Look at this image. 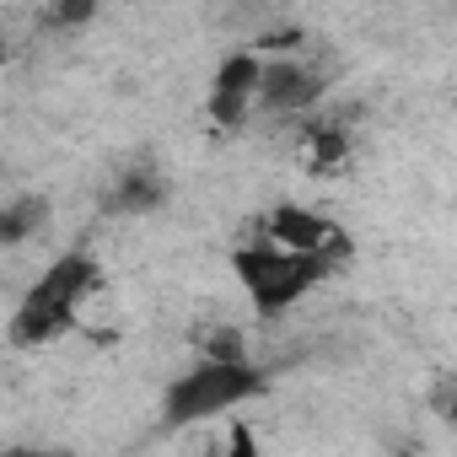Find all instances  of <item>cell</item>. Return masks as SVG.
<instances>
[{"instance_id": "cell-1", "label": "cell", "mask_w": 457, "mask_h": 457, "mask_svg": "<svg viewBox=\"0 0 457 457\" xmlns=\"http://www.w3.org/2000/svg\"><path fill=\"white\" fill-rule=\"evenodd\" d=\"M103 296V259L87 248H71L60 259H49L38 270V280L22 291V302L12 307V345L17 350H44L65 334H76L92 312V302Z\"/></svg>"}, {"instance_id": "cell-2", "label": "cell", "mask_w": 457, "mask_h": 457, "mask_svg": "<svg viewBox=\"0 0 457 457\" xmlns=\"http://www.w3.org/2000/svg\"><path fill=\"white\" fill-rule=\"evenodd\" d=\"M270 393V371L259 361H194L162 387V425L167 430H199L210 420H226L232 409Z\"/></svg>"}, {"instance_id": "cell-3", "label": "cell", "mask_w": 457, "mask_h": 457, "mask_svg": "<svg viewBox=\"0 0 457 457\" xmlns=\"http://www.w3.org/2000/svg\"><path fill=\"white\" fill-rule=\"evenodd\" d=\"M232 275H237V286H243V296L253 302V312L259 318H286V312H296L323 280H334V270H323L318 259H302V253H286V248H275V243H243L237 253H232Z\"/></svg>"}, {"instance_id": "cell-4", "label": "cell", "mask_w": 457, "mask_h": 457, "mask_svg": "<svg viewBox=\"0 0 457 457\" xmlns=\"http://www.w3.org/2000/svg\"><path fill=\"white\" fill-rule=\"evenodd\" d=\"M264 243H275V248H286V253H302V259H318L323 270H345L350 264V253H355V237L345 232V226L334 220V215H323V210H312V204H296V199H280L270 215H264V232H259Z\"/></svg>"}, {"instance_id": "cell-5", "label": "cell", "mask_w": 457, "mask_h": 457, "mask_svg": "<svg viewBox=\"0 0 457 457\" xmlns=\"http://www.w3.org/2000/svg\"><path fill=\"white\" fill-rule=\"evenodd\" d=\"M328 97V71L312 54H280L264 60V92H259V119H312Z\"/></svg>"}, {"instance_id": "cell-6", "label": "cell", "mask_w": 457, "mask_h": 457, "mask_svg": "<svg viewBox=\"0 0 457 457\" xmlns=\"http://www.w3.org/2000/svg\"><path fill=\"white\" fill-rule=\"evenodd\" d=\"M259 92H264V54L259 49H232L204 92V113L215 119V129H248L259 119Z\"/></svg>"}, {"instance_id": "cell-7", "label": "cell", "mask_w": 457, "mask_h": 457, "mask_svg": "<svg viewBox=\"0 0 457 457\" xmlns=\"http://www.w3.org/2000/svg\"><path fill=\"white\" fill-rule=\"evenodd\" d=\"M302 156H307V167L318 172V178H334V172H345V162H350V129L339 124V119H307L302 124Z\"/></svg>"}, {"instance_id": "cell-8", "label": "cell", "mask_w": 457, "mask_h": 457, "mask_svg": "<svg viewBox=\"0 0 457 457\" xmlns=\"http://www.w3.org/2000/svg\"><path fill=\"white\" fill-rule=\"evenodd\" d=\"M49 226V199L44 194H17L6 204V215H0V243L6 248H22L33 232H44Z\"/></svg>"}, {"instance_id": "cell-9", "label": "cell", "mask_w": 457, "mask_h": 457, "mask_svg": "<svg viewBox=\"0 0 457 457\" xmlns=\"http://www.w3.org/2000/svg\"><path fill=\"white\" fill-rule=\"evenodd\" d=\"M199 355H204V361H253L248 345H243V328H232V323H215V328L204 334Z\"/></svg>"}, {"instance_id": "cell-10", "label": "cell", "mask_w": 457, "mask_h": 457, "mask_svg": "<svg viewBox=\"0 0 457 457\" xmlns=\"http://www.w3.org/2000/svg\"><path fill=\"white\" fill-rule=\"evenodd\" d=\"M156 199H162V188L145 172H124L119 178V194H113V210H151Z\"/></svg>"}, {"instance_id": "cell-11", "label": "cell", "mask_w": 457, "mask_h": 457, "mask_svg": "<svg viewBox=\"0 0 457 457\" xmlns=\"http://www.w3.org/2000/svg\"><path fill=\"white\" fill-rule=\"evenodd\" d=\"M92 17H97V6L71 0V6H44V12H38V28H87Z\"/></svg>"}, {"instance_id": "cell-12", "label": "cell", "mask_w": 457, "mask_h": 457, "mask_svg": "<svg viewBox=\"0 0 457 457\" xmlns=\"http://www.w3.org/2000/svg\"><path fill=\"white\" fill-rule=\"evenodd\" d=\"M226 457H264L259 430H253L248 420H232V425H226Z\"/></svg>"}, {"instance_id": "cell-13", "label": "cell", "mask_w": 457, "mask_h": 457, "mask_svg": "<svg viewBox=\"0 0 457 457\" xmlns=\"http://www.w3.org/2000/svg\"><path fill=\"white\" fill-rule=\"evenodd\" d=\"M430 414H436L446 430H457V382H452V377H441V382L430 387Z\"/></svg>"}, {"instance_id": "cell-14", "label": "cell", "mask_w": 457, "mask_h": 457, "mask_svg": "<svg viewBox=\"0 0 457 457\" xmlns=\"http://www.w3.org/2000/svg\"><path fill=\"white\" fill-rule=\"evenodd\" d=\"M183 457H226V436H220V441H215V436H204V441H199V446H188Z\"/></svg>"}, {"instance_id": "cell-15", "label": "cell", "mask_w": 457, "mask_h": 457, "mask_svg": "<svg viewBox=\"0 0 457 457\" xmlns=\"http://www.w3.org/2000/svg\"><path fill=\"white\" fill-rule=\"evenodd\" d=\"M6 457H71L60 446H6Z\"/></svg>"}]
</instances>
